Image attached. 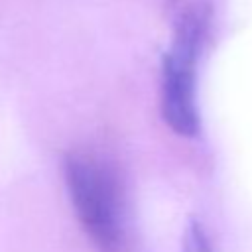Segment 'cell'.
<instances>
[{
    "label": "cell",
    "instance_id": "cell-3",
    "mask_svg": "<svg viewBox=\"0 0 252 252\" xmlns=\"http://www.w3.org/2000/svg\"><path fill=\"white\" fill-rule=\"evenodd\" d=\"M181 252H217L215 244L211 242V236L201 220L191 219L187 222L183 240H181Z\"/></svg>",
    "mask_w": 252,
    "mask_h": 252
},
{
    "label": "cell",
    "instance_id": "cell-1",
    "mask_svg": "<svg viewBox=\"0 0 252 252\" xmlns=\"http://www.w3.org/2000/svg\"><path fill=\"white\" fill-rule=\"evenodd\" d=\"M63 179L79 224L98 252H126L130 224L126 193L116 167L93 150L63 158Z\"/></svg>",
    "mask_w": 252,
    "mask_h": 252
},
{
    "label": "cell",
    "instance_id": "cell-2",
    "mask_svg": "<svg viewBox=\"0 0 252 252\" xmlns=\"http://www.w3.org/2000/svg\"><path fill=\"white\" fill-rule=\"evenodd\" d=\"M207 18L197 6L187 8L175 22L171 45L161 63L159 106L165 124L183 138L199 132L197 59L205 39Z\"/></svg>",
    "mask_w": 252,
    "mask_h": 252
}]
</instances>
